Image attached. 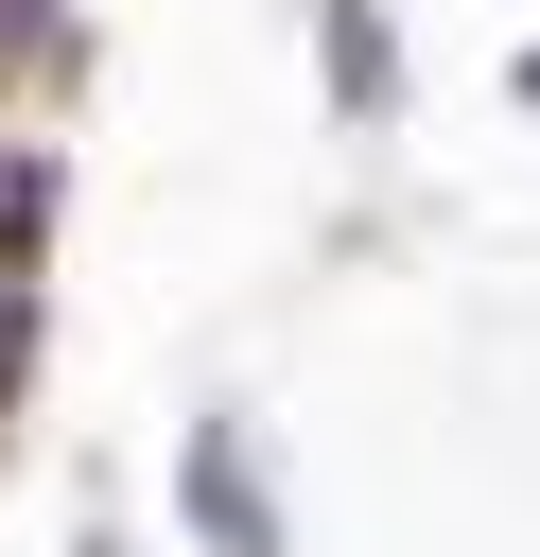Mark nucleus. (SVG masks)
I'll list each match as a JSON object with an SVG mask.
<instances>
[{"mask_svg": "<svg viewBox=\"0 0 540 557\" xmlns=\"http://www.w3.org/2000/svg\"><path fill=\"white\" fill-rule=\"evenodd\" d=\"M174 487H192V522H209L226 557H279V505H261V470H244V435H226V418H192Z\"/></svg>", "mask_w": 540, "mask_h": 557, "instance_id": "1", "label": "nucleus"}, {"mask_svg": "<svg viewBox=\"0 0 540 557\" xmlns=\"http://www.w3.org/2000/svg\"><path fill=\"white\" fill-rule=\"evenodd\" d=\"M314 70H331L348 122H383V104H401V35H383V0H314Z\"/></svg>", "mask_w": 540, "mask_h": 557, "instance_id": "2", "label": "nucleus"}]
</instances>
